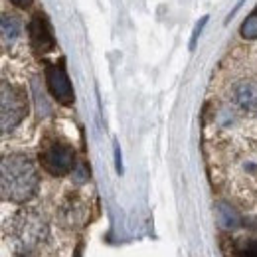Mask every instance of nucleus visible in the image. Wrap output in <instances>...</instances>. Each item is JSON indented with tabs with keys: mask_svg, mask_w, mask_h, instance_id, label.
I'll return each mask as SVG.
<instances>
[{
	"mask_svg": "<svg viewBox=\"0 0 257 257\" xmlns=\"http://www.w3.org/2000/svg\"><path fill=\"white\" fill-rule=\"evenodd\" d=\"M38 190V172L24 155H6L2 159V198L26 202Z\"/></svg>",
	"mask_w": 257,
	"mask_h": 257,
	"instance_id": "1",
	"label": "nucleus"
},
{
	"mask_svg": "<svg viewBox=\"0 0 257 257\" xmlns=\"http://www.w3.org/2000/svg\"><path fill=\"white\" fill-rule=\"evenodd\" d=\"M28 113V103H26V95L8 85V83H2V103H0V115H2V133H10L12 128L16 127Z\"/></svg>",
	"mask_w": 257,
	"mask_h": 257,
	"instance_id": "2",
	"label": "nucleus"
},
{
	"mask_svg": "<svg viewBox=\"0 0 257 257\" xmlns=\"http://www.w3.org/2000/svg\"><path fill=\"white\" fill-rule=\"evenodd\" d=\"M40 162H42L44 170H48L52 176H64L73 168L75 155L69 145H65L62 141H54L42 149Z\"/></svg>",
	"mask_w": 257,
	"mask_h": 257,
	"instance_id": "3",
	"label": "nucleus"
},
{
	"mask_svg": "<svg viewBox=\"0 0 257 257\" xmlns=\"http://www.w3.org/2000/svg\"><path fill=\"white\" fill-rule=\"evenodd\" d=\"M46 85L58 103H62V105L73 103V87H71L69 77L62 65H50L46 69Z\"/></svg>",
	"mask_w": 257,
	"mask_h": 257,
	"instance_id": "4",
	"label": "nucleus"
},
{
	"mask_svg": "<svg viewBox=\"0 0 257 257\" xmlns=\"http://www.w3.org/2000/svg\"><path fill=\"white\" fill-rule=\"evenodd\" d=\"M30 42L36 52H48L54 48V34L48 24V20L40 14H36L30 22Z\"/></svg>",
	"mask_w": 257,
	"mask_h": 257,
	"instance_id": "5",
	"label": "nucleus"
},
{
	"mask_svg": "<svg viewBox=\"0 0 257 257\" xmlns=\"http://www.w3.org/2000/svg\"><path fill=\"white\" fill-rule=\"evenodd\" d=\"M231 101L241 111H255L257 109V81L243 79L233 85L231 89Z\"/></svg>",
	"mask_w": 257,
	"mask_h": 257,
	"instance_id": "6",
	"label": "nucleus"
},
{
	"mask_svg": "<svg viewBox=\"0 0 257 257\" xmlns=\"http://www.w3.org/2000/svg\"><path fill=\"white\" fill-rule=\"evenodd\" d=\"M18 237L22 239V245L30 247V245H36L42 241L44 237V225L42 222L36 218V216H22V222H20V227H18Z\"/></svg>",
	"mask_w": 257,
	"mask_h": 257,
	"instance_id": "7",
	"label": "nucleus"
},
{
	"mask_svg": "<svg viewBox=\"0 0 257 257\" xmlns=\"http://www.w3.org/2000/svg\"><path fill=\"white\" fill-rule=\"evenodd\" d=\"M0 32H2V42L4 44H12L18 38V34H20V22H18V18L4 14L2 16V24H0Z\"/></svg>",
	"mask_w": 257,
	"mask_h": 257,
	"instance_id": "8",
	"label": "nucleus"
},
{
	"mask_svg": "<svg viewBox=\"0 0 257 257\" xmlns=\"http://www.w3.org/2000/svg\"><path fill=\"white\" fill-rule=\"evenodd\" d=\"M239 34H241V38H245V40H255L257 38V10L251 12V14L243 20V24H241V28H239Z\"/></svg>",
	"mask_w": 257,
	"mask_h": 257,
	"instance_id": "9",
	"label": "nucleus"
},
{
	"mask_svg": "<svg viewBox=\"0 0 257 257\" xmlns=\"http://www.w3.org/2000/svg\"><path fill=\"white\" fill-rule=\"evenodd\" d=\"M218 216H220V224L225 225V227H233V225H237V222H239L237 214L227 204H220L218 206Z\"/></svg>",
	"mask_w": 257,
	"mask_h": 257,
	"instance_id": "10",
	"label": "nucleus"
},
{
	"mask_svg": "<svg viewBox=\"0 0 257 257\" xmlns=\"http://www.w3.org/2000/svg\"><path fill=\"white\" fill-rule=\"evenodd\" d=\"M239 257H257V241H249V243L241 249V255Z\"/></svg>",
	"mask_w": 257,
	"mask_h": 257,
	"instance_id": "11",
	"label": "nucleus"
},
{
	"mask_svg": "<svg viewBox=\"0 0 257 257\" xmlns=\"http://www.w3.org/2000/svg\"><path fill=\"white\" fill-rule=\"evenodd\" d=\"M206 22H208V16H204V18H202V20H200V22H198V24H196V28H194V34H192V42H190V48H196V40H198V34L202 32V28H204V24H206Z\"/></svg>",
	"mask_w": 257,
	"mask_h": 257,
	"instance_id": "12",
	"label": "nucleus"
},
{
	"mask_svg": "<svg viewBox=\"0 0 257 257\" xmlns=\"http://www.w3.org/2000/svg\"><path fill=\"white\" fill-rule=\"evenodd\" d=\"M10 2H12L14 6H20V8H24V6H28L32 0H10Z\"/></svg>",
	"mask_w": 257,
	"mask_h": 257,
	"instance_id": "13",
	"label": "nucleus"
}]
</instances>
